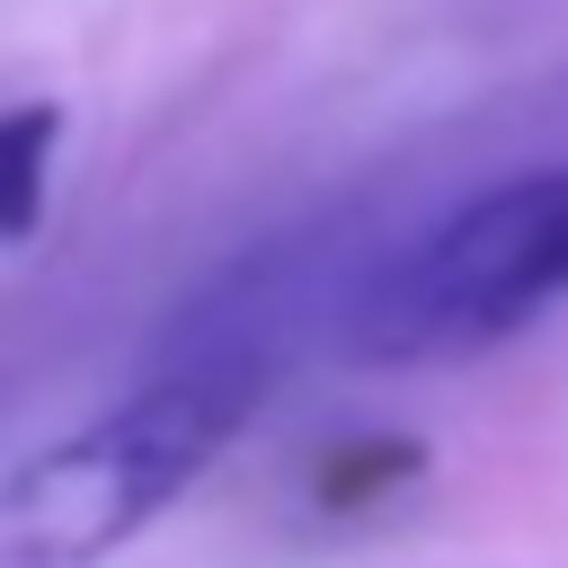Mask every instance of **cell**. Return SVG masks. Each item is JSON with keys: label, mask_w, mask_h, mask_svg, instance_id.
I'll return each instance as SVG.
<instances>
[{"label": "cell", "mask_w": 568, "mask_h": 568, "mask_svg": "<svg viewBox=\"0 0 568 568\" xmlns=\"http://www.w3.org/2000/svg\"><path fill=\"white\" fill-rule=\"evenodd\" d=\"M53 151H62V106H53V98H27V106L0 115V248L44 231Z\"/></svg>", "instance_id": "cell-3"}, {"label": "cell", "mask_w": 568, "mask_h": 568, "mask_svg": "<svg viewBox=\"0 0 568 568\" xmlns=\"http://www.w3.org/2000/svg\"><path fill=\"white\" fill-rule=\"evenodd\" d=\"M417 470H426V444H417V435H364V444H337V453H320V479H311V497H320L328 515H355V506H373V497L408 488Z\"/></svg>", "instance_id": "cell-4"}, {"label": "cell", "mask_w": 568, "mask_h": 568, "mask_svg": "<svg viewBox=\"0 0 568 568\" xmlns=\"http://www.w3.org/2000/svg\"><path fill=\"white\" fill-rule=\"evenodd\" d=\"M559 248H568V169H559Z\"/></svg>", "instance_id": "cell-5"}, {"label": "cell", "mask_w": 568, "mask_h": 568, "mask_svg": "<svg viewBox=\"0 0 568 568\" xmlns=\"http://www.w3.org/2000/svg\"><path fill=\"white\" fill-rule=\"evenodd\" d=\"M248 408H257V364L231 355L142 382L124 408L44 444L0 488V550L18 568H89L124 550L213 470V453L248 426Z\"/></svg>", "instance_id": "cell-1"}, {"label": "cell", "mask_w": 568, "mask_h": 568, "mask_svg": "<svg viewBox=\"0 0 568 568\" xmlns=\"http://www.w3.org/2000/svg\"><path fill=\"white\" fill-rule=\"evenodd\" d=\"M568 293L559 248V169L506 178L470 195L453 222H435L355 311L346 346L364 364H453L497 337H515L532 311Z\"/></svg>", "instance_id": "cell-2"}]
</instances>
